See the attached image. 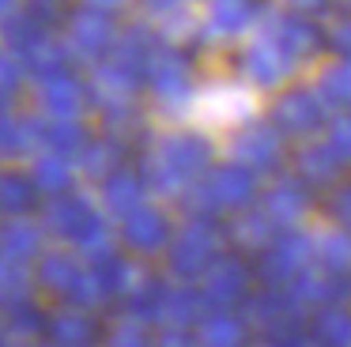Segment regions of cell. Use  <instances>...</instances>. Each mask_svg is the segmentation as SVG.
Returning <instances> with one entry per match:
<instances>
[]
</instances>
